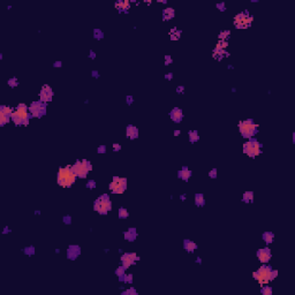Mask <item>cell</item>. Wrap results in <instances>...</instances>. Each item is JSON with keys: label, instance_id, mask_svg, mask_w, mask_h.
<instances>
[{"label": "cell", "instance_id": "cell-1", "mask_svg": "<svg viewBox=\"0 0 295 295\" xmlns=\"http://www.w3.org/2000/svg\"><path fill=\"white\" fill-rule=\"evenodd\" d=\"M29 118V107L25 104H19L16 111L13 112L11 120H13L16 126H28Z\"/></svg>", "mask_w": 295, "mask_h": 295}, {"label": "cell", "instance_id": "cell-2", "mask_svg": "<svg viewBox=\"0 0 295 295\" xmlns=\"http://www.w3.org/2000/svg\"><path fill=\"white\" fill-rule=\"evenodd\" d=\"M76 180V174L73 172L72 166L61 167L58 171V183L61 187H70Z\"/></svg>", "mask_w": 295, "mask_h": 295}, {"label": "cell", "instance_id": "cell-3", "mask_svg": "<svg viewBox=\"0 0 295 295\" xmlns=\"http://www.w3.org/2000/svg\"><path fill=\"white\" fill-rule=\"evenodd\" d=\"M277 276H278V271L272 270L270 266H262L257 271H255L254 273H252V277H254L256 280H258V282L261 285H265V284L270 282Z\"/></svg>", "mask_w": 295, "mask_h": 295}, {"label": "cell", "instance_id": "cell-4", "mask_svg": "<svg viewBox=\"0 0 295 295\" xmlns=\"http://www.w3.org/2000/svg\"><path fill=\"white\" fill-rule=\"evenodd\" d=\"M239 130L241 133V135L245 138H251L254 136L257 130H258V124L255 123L251 119H248V120H244V121H241L239 122Z\"/></svg>", "mask_w": 295, "mask_h": 295}, {"label": "cell", "instance_id": "cell-5", "mask_svg": "<svg viewBox=\"0 0 295 295\" xmlns=\"http://www.w3.org/2000/svg\"><path fill=\"white\" fill-rule=\"evenodd\" d=\"M72 170L73 172L76 174V177L78 178H87L88 173L92 170V165L89 160L87 159H83V160H77L73 166H72Z\"/></svg>", "mask_w": 295, "mask_h": 295}, {"label": "cell", "instance_id": "cell-6", "mask_svg": "<svg viewBox=\"0 0 295 295\" xmlns=\"http://www.w3.org/2000/svg\"><path fill=\"white\" fill-rule=\"evenodd\" d=\"M95 211H97L99 215H107L108 211L112 210V202L108 197V195H102L99 196L94 204Z\"/></svg>", "mask_w": 295, "mask_h": 295}, {"label": "cell", "instance_id": "cell-7", "mask_svg": "<svg viewBox=\"0 0 295 295\" xmlns=\"http://www.w3.org/2000/svg\"><path fill=\"white\" fill-rule=\"evenodd\" d=\"M261 146L262 145L258 141H256L255 138H250L248 142L243 144V152L250 158H255L258 155H261Z\"/></svg>", "mask_w": 295, "mask_h": 295}, {"label": "cell", "instance_id": "cell-8", "mask_svg": "<svg viewBox=\"0 0 295 295\" xmlns=\"http://www.w3.org/2000/svg\"><path fill=\"white\" fill-rule=\"evenodd\" d=\"M251 22L252 16H250L248 12H242L234 17V25L237 29H247L251 25Z\"/></svg>", "mask_w": 295, "mask_h": 295}, {"label": "cell", "instance_id": "cell-9", "mask_svg": "<svg viewBox=\"0 0 295 295\" xmlns=\"http://www.w3.org/2000/svg\"><path fill=\"white\" fill-rule=\"evenodd\" d=\"M108 188L114 194H122L126 190V188H127V179H126V178L114 177L113 181L110 183Z\"/></svg>", "mask_w": 295, "mask_h": 295}, {"label": "cell", "instance_id": "cell-10", "mask_svg": "<svg viewBox=\"0 0 295 295\" xmlns=\"http://www.w3.org/2000/svg\"><path fill=\"white\" fill-rule=\"evenodd\" d=\"M29 112L35 118H41L46 113V104L43 102H33L29 106Z\"/></svg>", "mask_w": 295, "mask_h": 295}, {"label": "cell", "instance_id": "cell-11", "mask_svg": "<svg viewBox=\"0 0 295 295\" xmlns=\"http://www.w3.org/2000/svg\"><path fill=\"white\" fill-rule=\"evenodd\" d=\"M140 257L137 256L136 252H127L121 256V264L124 269H128L130 265H133L136 261H138Z\"/></svg>", "mask_w": 295, "mask_h": 295}, {"label": "cell", "instance_id": "cell-12", "mask_svg": "<svg viewBox=\"0 0 295 295\" xmlns=\"http://www.w3.org/2000/svg\"><path fill=\"white\" fill-rule=\"evenodd\" d=\"M52 97H53V90H52V88H51L50 86H47V84L43 86V88H41V90H40V92H39V100L46 104V103L51 102Z\"/></svg>", "mask_w": 295, "mask_h": 295}, {"label": "cell", "instance_id": "cell-13", "mask_svg": "<svg viewBox=\"0 0 295 295\" xmlns=\"http://www.w3.org/2000/svg\"><path fill=\"white\" fill-rule=\"evenodd\" d=\"M257 257L262 263H268L271 260V251L269 248H263L257 251Z\"/></svg>", "mask_w": 295, "mask_h": 295}, {"label": "cell", "instance_id": "cell-14", "mask_svg": "<svg viewBox=\"0 0 295 295\" xmlns=\"http://www.w3.org/2000/svg\"><path fill=\"white\" fill-rule=\"evenodd\" d=\"M81 254V249L78 245H69L68 250H67V257L69 260H75L80 256Z\"/></svg>", "mask_w": 295, "mask_h": 295}, {"label": "cell", "instance_id": "cell-15", "mask_svg": "<svg viewBox=\"0 0 295 295\" xmlns=\"http://www.w3.org/2000/svg\"><path fill=\"white\" fill-rule=\"evenodd\" d=\"M170 116H171V119H172L174 122L179 123V122H181V120H182V118H183V112H182V110H181V108H179V107H174V108L171 111Z\"/></svg>", "mask_w": 295, "mask_h": 295}, {"label": "cell", "instance_id": "cell-16", "mask_svg": "<svg viewBox=\"0 0 295 295\" xmlns=\"http://www.w3.org/2000/svg\"><path fill=\"white\" fill-rule=\"evenodd\" d=\"M126 135H127V137L130 138V140H135L138 136V129L135 127V126L129 124V126H127V129H126Z\"/></svg>", "mask_w": 295, "mask_h": 295}, {"label": "cell", "instance_id": "cell-17", "mask_svg": "<svg viewBox=\"0 0 295 295\" xmlns=\"http://www.w3.org/2000/svg\"><path fill=\"white\" fill-rule=\"evenodd\" d=\"M191 175H193V172L189 170L188 167H182L181 170L178 172V177H179L181 180H183V181H188Z\"/></svg>", "mask_w": 295, "mask_h": 295}, {"label": "cell", "instance_id": "cell-18", "mask_svg": "<svg viewBox=\"0 0 295 295\" xmlns=\"http://www.w3.org/2000/svg\"><path fill=\"white\" fill-rule=\"evenodd\" d=\"M129 7H130V4H129L128 0H119V1L115 3V8L119 9L120 12L127 11Z\"/></svg>", "mask_w": 295, "mask_h": 295}, {"label": "cell", "instance_id": "cell-19", "mask_svg": "<svg viewBox=\"0 0 295 295\" xmlns=\"http://www.w3.org/2000/svg\"><path fill=\"white\" fill-rule=\"evenodd\" d=\"M123 235H124V239L127 240V241L133 242V241H135L137 233H136V229H135V228H129L128 231H126V232H124V234H123Z\"/></svg>", "mask_w": 295, "mask_h": 295}, {"label": "cell", "instance_id": "cell-20", "mask_svg": "<svg viewBox=\"0 0 295 295\" xmlns=\"http://www.w3.org/2000/svg\"><path fill=\"white\" fill-rule=\"evenodd\" d=\"M183 247H185V249H186L188 252H194V250L197 249V244L194 243V242L190 241V240H185V241H183Z\"/></svg>", "mask_w": 295, "mask_h": 295}, {"label": "cell", "instance_id": "cell-21", "mask_svg": "<svg viewBox=\"0 0 295 295\" xmlns=\"http://www.w3.org/2000/svg\"><path fill=\"white\" fill-rule=\"evenodd\" d=\"M224 54H225L226 57H228V56H229L227 52H225V50H221V49L215 47V50H213V58H215V59H217V60H221V59H223V57H224Z\"/></svg>", "mask_w": 295, "mask_h": 295}, {"label": "cell", "instance_id": "cell-22", "mask_svg": "<svg viewBox=\"0 0 295 295\" xmlns=\"http://www.w3.org/2000/svg\"><path fill=\"white\" fill-rule=\"evenodd\" d=\"M175 15V12L173 8H166L163 11V19L164 20H172Z\"/></svg>", "mask_w": 295, "mask_h": 295}, {"label": "cell", "instance_id": "cell-23", "mask_svg": "<svg viewBox=\"0 0 295 295\" xmlns=\"http://www.w3.org/2000/svg\"><path fill=\"white\" fill-rule=\"evenodd\" d=\"M273 239H274V234L272 233V232H265V233H263V240H264V242L265 243H271L272 241H273Z\"/></svg>", "mask_w": 295, "mask_h": 295}, {"label": "cell", "instance_id": "cell-24", "mask_svg": "<svg viewBox=\"0 0 295 295\" xmlns=\"http://www.w3.org/2000/svg\"><path fill=\"white\" fill-rule=\"evenodd\" d=\"M188 136H189V141H190L191 143L197 142V141L199 140V136H198V132H197V130H190V132L188 133Z\"/></svg>", "mask_w": 295, "mask_h": 295}, {"label": "cell", "instance_id": "cell-25", "mask_svg": "<svg viewBox=\"0 0 295 295\" xmlns=\"http://www.w3.org/2000/svg\"><path fill=\"white\" fill-rule=\"evenodd\" d=\"M242 199L245 203H251L252 201H254V193H252V191H245L243 194V198Z\"/></svg>", "mask_w": 295, "mask_h": 295}, {"label": "cell", "instance_id": "cell-26", "mask_svg": "<svg viewBox=\"0 0 295 295\" xmlns=\"http://www.w3.org/2000/svg\"><path fill=\"white\" fill-rule=\"evenodd\" d=\"M195 203L197 206H203L205 204V199H204V196L203 194H196L195 196Z\"/></svg>", "mask_w": 295, "mask_h": 295}, {"label": "cell", "instance_id": "cell-27", "mask_svg": "<svg viewBox=\"0 0 295 295\" xmlns=\"http://www.w3.org/2000/svg\"><path fill=\"white\" fill-rule=\"evenodd\" d=\"M128 216H129V212L127 209H124V207L119 209V218L120 219H126V218H128Z\"/></svg>", "mask_w": 295, "mask_h": 295}, {"label": "cell", "instance_id": "cell-28", "mask_svg": "<svg viewBox=\"0 0 295 295\" xmlns=\"http://www.w3.org/2000/svg\"><path fill=\"white\" fill-rule=\"evenodd\" d=\"M13 112H14V111H13L11 107H8V106H5V105L0 106V113H4V114H7V115L12 116Z\"/></svg>", "mask_w": 295, "mask_h": 295}, {"label": "cell", "instance_id": "cell-29", "mask_svg": "<svg viewBox=\"0 0 295 295\" xmlns=\"http://www.w3.org/2000/svg\"><path fill=\"white\" fill-rule=\"evenodd\" d=\"M171 39L172 40H174V39H179L180 38V36H181V31L180 30H178L177 28H173L172 30H171Z\"/></svg>", "mask_w": 295, "mask_h": 295}, {"label": "cell", "instance_id": "cell-30", "mask_svg": "<svg viewBox=\"0 0 295 295\" xmlns=\"http://www.w3.org/2000/svg\"><path fill=\"white\" fill-rule=\"evenodd\" d=\"M9 119H11L9 115L4 114V113H0V126H5L6 123H8Z\"/></svg>", "mask_w": 295, "mask_h": 295}, {"label": "cell", "instance_id": "cell-31", "mask_svg": "<svg viewBox=\"0 0 295 295\" xmlns=\"http://www.w3.org/2000/svg\"><path fill=\"white\" fill-rule=\"evenodd\" d=\"M120 281L126 282V284H132L133 282V274H124L123 277L119 278Z\"/></svg>", "mask_w": 295, "mask_h": 295}, {"label": "cell", "instance_id": "cell-32", "mask_svg": "<svg viewBox=\"0 0 295 295\" xmlns=\"http://www.w3.org/2000/svg\"><path fill=\"white\" fill-rule=\"evenodd\" d=\"M231 35V31L229 30H223L220 33H219V39L220 40H226Z\"/></svg>", "mask_w": 295, "mask_h": 295}, {"label": "cell", "instance_id": "cell-33", "mask_svg": "<svg viewBox=\"0 0 295 295\" xmlns=\"http://www.w3.org/2000/svg\"><path fill=\"white\" fill-rule=\"evenodd\" d=\"M8 86H9V87H12V88L17 87V86H19V80H17L16 77H12V78H9V80H8Z\"/></svg>", "mask_w": 295, "mask_h": 295}, {"label": "cell", "instance_id": "cell-34", "mask_svg": "<svg viewBox=\"0 0 295 295\" xmlns=\"http://www.w3.org/2000/svg\"><path fill=\"white\" fill-rule=\"evenodd\" d=\"M261 293H262L263 295H271V294H272V288H271L270 286H263Z\"/></svg>", "mask_w": 295, "mask_h": 295}, {"label": "cell", "instance_id": "cell-35", "mask_svg": "<svg viewBox=\"0 0 295 295\" xmlns=\"http://www.w3.org/2000/svg\"><path fill=\"white\" fill-rule=\"evenodd\" d=\"M124 271H126V269L121 265V266H119V268L115 270V274H116L119 278H121V277H123V276H124Z\"/></svg>", "mask_w": 295, "mask_h": 295}, {"label": "cell", "instance_id": "cell-36", "mask_svg": "<svg viewBox=\"0 0 295 295\" xmlns=\"http://www.w3.org/2000/svg\"><path fill=\"white\" fill-rule=\"evenodd\" d=\"M227 46H228L227 40H219V43L217 44V46H216V47H218V49H221V50H225Z\"/></svg>", "mask_w": 295, "mask_h": 295}, {"label": "cell", "instance_id": "cell-37", "mask_svg": "<svg viewBox=\"0 0 295 295\" xmlns=\"http://www.w3.org/2000/svg\"><path fill=\"white\" fill-rule=\"evenodd\" d=\"M94 36H95V38L100 39V38H103L104 33L102 32V30H99V29H95V31H94Z\"/></svg>", "mask_w": 295, "mask_h": 295}, {"label": "cell", "instance_id": "cell-38", "mask_svg": "<svg viewBox=\"0 0 295 295\" xmlns=\"http://www.w3.org/2000/svg\"><path fill=\"white\" fill-rule=\"evenodd\" d=\"M209 177L211 179H216L217 178V168H213V170L210 171L209 172Z\"/></svg>", "mask_w": 295, "mask_h": 295}, {"label": "cell", "instance_id": "cell-39", "mask_svg": "<svg viewBox=\"0 0 295 295\" xmlns=\"http://www.w3.org/2000/svg\"><path fill=\"white\" fill-rule=\"evenodd\" d=\"M24 252H25L27 255H33L35 249H33V247H27L25 250H24Z\"/></svg>", "mask_w": 295, "mask_h": 295}, {"label": "cell", "instance_id": "cell-40", "mask_svg": "<svg viewBox=\"0 0 295 295\" xmlns=\"http://www.w3.org/2000/svg\"><path fill=\"white\" fill-rule=\"evenodd\" d=\"M87 187H88L89 189H95V188H96V181L90 180V181L87 183Z\"/></svg>", "mask_w": 295, "mask_h": 295}, {"label": "cell", "instance_id": "cell-41", "mask_svg": "<svg viewBox=\"0 0 295 295\" xmlns=\"http://www.w3.org/2000/svg\"><path fill=\"white\" fill-rule=\"evenodd\" d=\"M124 294H128V295H136L137 293H136V290L132 287V288H129L128 290H126V292H124Z\"/></svg>", "mask_w": 295, "mask_h": 295}, {"label": "cell", "instance_id": "cell-42", "mask_svg": "<svg viewBox=\"0 0 295 295\" xmlns=\"http://www.w3.org/2000/svg\"><path fill=\"white\" fill-rule=\"evenodd\" d=\"M172 61H173V60H172V58H171L170 56H166V57H165V65H166V66L171 65V64H172Z\"/></svg>", "mask_w": 295, "mask_h": 295}, {"label": "cell", "instance_id": "cell-43", "mask_svg": "<svg viewBox=\"0 0 295 295\" xmlns=\"http://www.w3.org/2000/svg\"><path fill=\"white\" fill-rule=\"evenodd\" d=\"M97 151H98V153H105L106 152V146L105 145H100Z\"/></svg>", "mask_w": 295, "mask_h": 295}, {"label": "cell", "instance_id": "cell-44", "mask_svg": "<svg viewBox=\"0 0 295 295\" xmlns=\"http://www.w3.org/2000/svg\"><path fill=\"white\" fill-rule=\"evenodd\" d=\"M113 150L116 152V151H120L121 150V145L119 144V143H114L113 144Z\"/></svg>", "mask_w": 295, "mask_h": 295}, {"label": "cell", "instance_id": "cell-45", "mask_svg": "<svg viewBox=\"0 0 295 295\" xmlns=\"http://www.w3.org/2000/svg\"><path fill=\"white\" fill-rule=\"evenodd\" d=\"M70 221H72V218L69 217V216H66V217H64V223H66V224H70Z\"/></svg>", "mask_w": 295, "mask_h": 295}, {"label": "cell", "instance_id": "cell-46", "mask_svg": "<svg viewBox=\"0 0 295 295\" xmlns=\"http://www.w3.org/2000/svg\"><path fill=\"white\" fill-rule=\"evenodd\" d=\"M217 7L219 8V11H223V12L225 11V4H224V3H221V4H218V5H217Z\"/></svg>", "mask_w": 295, "mask_h": 295}, {"label": "cell", "instance_id": "cell-47", "mask_svg": "<svg viewBox=\"0 0 295 295\" xmlns=\"http://www.w3.org/2000/svg\"><path fill=\"white\" fill-rule=\"evenodd\" d=\"M165 78H166V80H168V81H170V80H172V78H173V74H172V73H168V74H166V75H165Z\"/></svg>", "mask_w": 295, "mask_h": 295}, {"label": "cell", "instance_id": "cell-48", "mask_svg": "<svg viewBox=\"0 0 295 295\" xmlns=\"http://www.w3.org/2000/svg\"><path fill=\"white\" fill-rule=\"evenodd\" d=\"M177 91H178V94H182V92L185 91V88H183V87H178Z\"/></svg>", "mask_w": 295, "mask_h": 295}, {"label": "cell", "instance_id": "cell-49", "mask_svg": "<svg viewBox=\"0 0 295 295\" xmlns=\"http://www.w3.org/2000/svg\"><path fill=\"white\" fill-rule=\"evenodd\" d=\"M133 103V97L132 96H128L127 97V104H132Z\"/></svg>", "mask_w": 295, "mask_h": 295}, {"label": "cell", "instance_id": "cell-50", "mask_svg": "<svg viewBox=\"0 0 295 295\" xmlns=\"http://www.w3.org/2000/svg\"><path fill=\"white\" fill-rule=\"evenodd\" d=\"M54 67H61V61H57V62H54V65H53Z\"/></svg>", "mask_w": 295, "mask_h": 295}, {"label": "cell", "instance_id": "cell-51", "mask_svg": "<svg viewBox=\"0 0 295 295\" xmlns=\"http://www.w3.org/2000/svg\"><path fill=\"white\" fill-rule=\"evenodd\" d=\"M91 74H92V76H95V77H98V76H99V75H98V72H97V70H94V72H92Z\"/></svg>", "mask_w": 295, "mask_h": 295}, {"label": "cell", "instance_id": "cell-52", "mask_svg": "<svg viewBox=\"0 0 295 295\" xmlns=\"http://www.w3.org/2000/svg\"><path fill=\"white\" fill-rule=\"evenodd\" d=\"M90 58H92V59H95V58H96V54H95V52L90 51Z\"/></svg>", "mask_w": 295, "mask_h": 295}, {"label": "cell", "instance_id": "cell-53", "mask_svg": "<svg viewBox=\"0 0 295 295\" xmlns=\"http://www.w3.org/2000/svg\"><path fill=\"white\" fill-rule=\"evenodd\" d=\"M180 134H181V132H180V130H175V132H174V136H179Z\"/></svg>", "mask_w": 295, "mask_h": 295}, {"label": "cell", "instance_id": "cell-54", "mask_svg": "<svg viewBox=\"0 0 295 295\" xmlns=\"http://www.w3.org/2000/svg\"><path fill=\"white\" fill-rule=\"evenodd\" d=\"M196 262H197V263H201V258H199V257H197V261H196Z\"/></svg>", "mask_w": 295, "mask_h": 295}]
</instances>
